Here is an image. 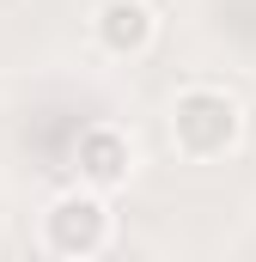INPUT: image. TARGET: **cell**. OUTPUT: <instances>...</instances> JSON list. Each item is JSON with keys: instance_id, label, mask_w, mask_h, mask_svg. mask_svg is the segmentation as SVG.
Here are the masks:
<instances>
[{"instance_id": "cell-4", "label": "cell", "mask_w": 256, "mask_h": 262, "mask_svg": "<svg viewBox=\"0 0 256 262\" xmlns=\"http://www.w3.org/2000/svg\"><path fill=\"white\" fill-rule=\"evenodd\" d=\"M73 165H79V183H92V189H122L128 171H134V146H128L122 128H86L79 134V146H73Z\"/></svg>"}, {"instance_id": "cell-1", "label": "cell", "mask_w": 256, "mask_h": 262, "mask_svg": "<svg viewBox=\"0 0 256 262\" xmlns=\"http://www.w3.org/2000/svg\"><path fill=\"white\" fill-rule=\"evenodd\" d=\"M238 134H244V110H238L232 92H220V85H189V92H177V104H171V140H177L189 159H220V152H232Z\"/></svg>"}, {"instance_id": "cell-3", "label": "cell", "mask_w": 256, "mask_h": 262, "mask_svg": "<svg viewBox=\"0 0 256 262\" xmlns=\"http://www.w3.org/2000/svg\"><path fill=\"white\" fill-rule=\"evenodd\" d=\"M153 31H159V18H153L146 0H104V6L92 12V37H98V49H104V55H122V61L153 49Z\"/></svg>"}, {"instance_id": "cell-2", "label": "cell", "mask_w": 256, "mask_h": 262, "mask_svg": "<svg viewBox=\"0 0 256 262\" xmlns=\"http://www.w3.org/2000/svg\"><path fill=\"white\" fill-rule=\"evenodd\" d=\"M43 244H49L55 256H98V250L110 244V207H104V189L79 183V189L55 195L49 213H43Z\"/></svg>"}]
</instances>
